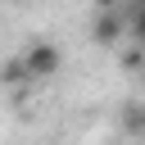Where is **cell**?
<instances>
[{
    "label": "cell",
    "mask_w": 145,
    "mask_h": 145,
    "mask_svg": "<svg viewBox=\"0 0 145 145\" xmlns=\"http://www.w3.org/2000/svg\"><path fill=\"white\" fill-rule=\"evenodd\" d=\"M18 63H23L27 82H50V77H59V68H63V50H59L54 41L36 36V41L18 54Z\"/></svg>",
    "instance_id": "1"
},
{
    "label": "cell",
    "mask_w": 145,
    "mask_h": 145,
    "mask_svg": "<svg viewBox=\"0 0 145 145\" xmlns=\"http://www.w3.org/2000/svg\"><path fill=\"white\" fill-rule=\"evenodd\" d=\"M91 41H95L100 50H118V45L127 41V18H122V9H95Z\"/></svg>",
    "instance_id": "2"
},
{
    "label": "cell",
    "mask_w": 145,
    "mask_h": 145,
    "mask_svg": "<svg viewBox=\"0 0 145 145\" xmlns=\"http://www.w3.org/2000/svg\"><path fill=\"white\" fill-rule=\"evenodd\" d=\"M122 127H127V136H140V131H145V109H140V100H127V104H122Z\"/></svg>",
    "instance_id": "3"
},
{
    "label": "cell",
    "mask_w": 145,
    "mask_h": 145,
    "mask_svg": "<svg viewBox=\"0 0 145 145\" xmlns=\"http://www.w3.org/2000/svg\"><path fill=\"white\" fill-rule=\"evenodd\" d=\"M0 82H5V86H23V82H27V72H23V63H18V59H9V63L0 68Z\"/></svg>",
    "instance_id": "4"
},
{
    "label": "cell",
    "mask_w": 145,
    "mask_h": 145,
    "mask_svg": "<svg viewBox=\"0 0 145 145\" xmlns=\"http://www.w3.org/2000/svg\"><path fill=\"white\" fill-rule=\"evenodd\" d=\"M95 9H122V0H91Z\"/></svg>",
    "instance_id": "5"
}]
</instances>
